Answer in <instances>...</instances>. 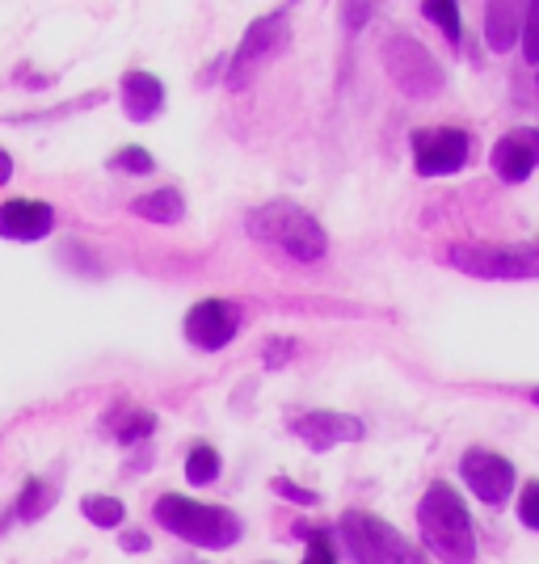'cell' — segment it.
<instances>
[{
	"label": "cell",
	"mask_w": 539,
	"mask_h": 564,
	"mask_svg": "<svg viewBox=\"0 0 539 564\" xmlns=\"http://www.w3.org/2000/svg\"><path fill=\"white\" fill-rule=\"evenodd\" d=\"M9 177H13V156H9L4 148H0V186H4Z\"/></svg>",
	"instance_id": "f546056e"
},
{
	"label": "cell",
	"mask_w": 539,
	"mask_h": 564,
	"mask_svg": "<svg viewBox=\"0 0 539 564\" xmlns=\"http://www.w3.org/2000/svg\"><path fill=\"white\" fill-rule=\"evenodd\" d=\"M536 72H539V68H536ZM536 80H539V76H536Z\"/></svg>",
	"instance_id": "1f68e13d"
},
{
	"label": "cell",
	"mask_w": 539,
	"mask_h": 564,
	"mask_svg": "<svg viewBox=\"0 0 539 564\" xmlns=\"http://www.w3.org/2000/svg\"><path fill=\"white\" fill-rule=\"evenodd\" d=\"M118 97H122V110L131 122H152L164 110V85L152 72H127Z\"/></svg>",
	"instance_id": "5bb4252c"
},
{
	"label": "cell",
	"mask_w": 539,
	"mask_h": 564,
	"mask_svg": "<svg viewBox=\"0 0 539 564\" xmlns=\"http://www.w3.org/2000/svg\"><path fill=\"white\" fill-rule=\"evenodd\" d=\"M122 552H148V535L143 531H127L122 535Z\"/></svg>",
	"instance_id": "83f0119b"
},
{
	"label": "cell",
	"mask_w": 539,
	"mask_h": 564,
	"mask_svg": "<svg viewBox=\"0 0 539 564\" xmlns=\"http://www.w3.org/2000/svg\"><path fill=\"white\" fill-rule=\"evenodd\" d=\"M287 43H291V22H287L282 9L270 13V18H258V22L245 30L233 64H228V85H233V89H245L270 59H279L282 51H287Z\"/></svg>",
	"instance_id": "8992f818"
},
{
	"label": "cell",
	"mask_w": 539,
	"mask_h": 564,
	"mask_svg": "<svg viewBox=\"0 0 539 564\" xmlns=\"http://www.w3.org/2000/svg\"><path fill=\"white\" fill-rule=\"evenodd\" d=\"M493 169H497V177L502 182H527L531 173L539 169V131L536 127H515V131H506L502 140L493 143Z\"/></svg>",
	"instance_id": "8fae6325"
},
{
	"label": "cell",
	"mask_w": 539,
	"mask_h": 564,
	"mask_svg": "<svg viewBox=\"0 0 539 564\" xmlns=\"http://www.w3.org/2000/svg\"><path fill=\"white\" fill-rule=\"evenodd\" d=\"M291 430L304 438V447L312 451H333L342 447V443H358L367 430L358 417L351 413H333V409H316V413H304V417H295Z\"/></svg>",
	"instance_id": "7c38bea8"
},
{
	"label": "cell",
	"mask_w": 539,
	"mask_h": 564,
	"mask_svg": "<svg viewBox=\"0 0 539 564\" xmlns=\"http://www.w3.org/2000/svg\"><path fill=\"white\" fill-rule=\"evenodd\" d=\"M384 64H388V76H392L409 97L443 94V68H439V59H434L418 39H409V34L388 39Z\"/></svg>",
	"instance_id": "52a82bcc"
},
{
	"label": "cell",
	"mask_w": 539,
	"mask_h": 564,
	"mask_svg": "<svg viewBox=\"0 0 539 564\" xmlns=\"http://www.w3.org/2000/svg\"><path fill=\"white\" fill-rule=\"evenodd\" d=\"M472 140L460 127H425L413 131V169L422 177H446L468 165Z\"/></svg>",
	"instance_id": "ba28073f"
},
{
	"label": "cell",
	"mask_w": 539,
	"mask_h": 564,
	"mask_svg": "<svg viewBox=\"0 0 539 564\" xmlns=\"http://www.w3.org/2000/svg\"><path fill=\"white\" fill-rule=\"evenodd\" d=\"M518 522L539 531V480H527L522 485V497H518Z\"/></svg>",
	"instance_id": "cb8c5ba5"
},
{
	"label": "cell",
	"mask_w": 539,
	"mask_h": 564,
	"mask_svg": "<svg viewBox=\"0 0 539 564\" xmlns=\"http://www.w3.org/2000/svg\"><path fill=\"white\" fill-rule=\"evenodd\" d=\"M418 527H422V543L439 564H472L476 561V531L464 497L451 485H430L418 506Z\"/></svg>",
	"instance_id": "6da1fadb"
},
{
	"label": "cell",
	"mask_w": 539,
	"mask_h": 564,
	"mask_svg": "<svg viewBox=\"0 0 539 564\" xmlns=\"http://www.w3.org/2000/svg\"><path fill=\"white\" fill-rule=\"evenodd\" d=\"M110 430H115V438L122 447H131V443H140V438H148L157 430V417L148 409H118L115 417H110Z\"/></svg>",
	"instance_id": "e0dca14e"
},
{
	"label": "cell",
	"mask_w": 539,
	"mask_h": 564,
	"mask_svg": "<svg viewBox=\"0 0 539 564\" xmlns=\"http://www.w3.org/2000/svg\"><path fill=\"white\" fill-rule=\"evenodd\" d=\"M51 506H55V485L51 480H30L22 489V497H18V510L13 514L22 518V522H39Z\"/></svg>",
	"instance_id": "ac0fdd59"
},
{
	"label": "cell",
	"mask_w": 539,
	"mask_h": 564,
	"mask_svg": "<svg viewBox=\"0 0 539 564\" xmlns=\"http://www.w3.org/2000/svg\"><path fill=\"white\" fill-rule=\"evenodd\" d=\"M291 354H295V341L279 337V341H270V350H266V362H270V367H282V362H287Z\"/></svg>",
	"instance_id": "4316f807"
},
{
	"label": "cell",
	"mask_w": 539,
	"mask_h": 564,
	"mask_svg": "<svg viewBox=\"0 0 539 564\" xmlns=\"http://www.w3.org/2000/svg\"><path fill=\"white\" fill-rule=\"evenodd\" d=\"M304 564H337V552H333V540L328 531H308V556Z\"/></svg>",
	"instance_id": "d4e9b609"
},
{
	"label": "cell",
	"mask_w": 539,
	"mask_h": 564,
	"mask_svg": "<svg viewBox=\"0 0 539 564\" xmlns=\"http://www.w3.org/2000/svg\"><path fill=\"white\" fill-rule=\"evenodd\" d=\"M422 13H425V22H434L443 30L446 43H460L464 25H460V9H455L451 0H430V4H422Z\"/></svg>",
	"instance_id": "44dd1931"
},
{
	"label": "cell",
	"mask_w": 539,
	"mask_h": 564,
	"mask_svg": "<svg viewBox=\"0 0 539 564\" xmlns=\"http://www.w3.org/2000/svg\"><path fill=\"white\" fill-rule=\"evenodd\" d=\"M245 325V312L233 300H203L186 312V341L198 350H224Z\"/></svg>",
	"instance_id": "9c48e42d"
},
{
	"label": "cell",
	"mask_w": 539,
	"mask_h": 564,
	"mask_svg": "<svg viewBox=\"0 0 539 564\" xmlns=\"http://www.w3.org/2000/svg\"><path fill=\"white\" fill-rule=\"evenodd\" d=\"M337 540L354 564H430L422 547H413L392 522L367 510H346L337 522Z\"/></svg>",
	"instance_id": "3957f363"
},
{
	"label": "cell",
	"mask_w": 539,
	"mask_h": 564,
	"mask_svg": "<svg viewBox=\"0 0 539 564\" xmlns=\"http://www.w3.org/2000/svg\"><path fill=\"white\" fill-rule=\"evenodd\" d=\"M531 400H536V404H539V388H536V392H531Z\"/></svg>",
	"instance_id": "4dcf8cb0"
},
{
	"label": "cell",
	"mask_w": 539,
	"mask_h": 564,
	"mask_svg": "<svg viewBox=\"0 0 539 564\" xmlns=\"http://www.w3.org/2000/svg\"><path fill=\"white\" fill-rule=\"evenodd\" d=\"M446 261L472 279L527 282L539 279V245H455Z\"/></svg>",
	"instance_id": "5b68a950"
},
{
	"label": "cell",
	"mask_w": 539,
	"mask_h": 564,
	"mask_svg": "<svg viewBox=\"0 0 539 564\" xmlns=\"http://www.w3.org/2000/svg\"><path fill=\"white\" fill-rule=\"evenodd\" d=\"M131 212L148 219V224H177L182 215H186V198L177 194V189H152V194H140L136 203H131Z\"/></svg>",
	"instance_id": "2e32d148"
},
{
	"label": "cell",
	"mask_w": 539,
	"mask_h": 564,
	"mask_svg": "<svg viewBox=\"0 0 539 564\" xmlns=\"http://www.w3.org/2000/svg\"><path fill=\"white\" fill-rule=\"evenodd\" d=\"M55 228V212L51 203H39V198H13L0 207V236L4 240H43Z\"/></svg>",
	"instance_id": "4fadbf2b"
},
{
	"label": "cell",
	"mask_w": 539,
	"mask_h": 564,
	"mask_svg": "<svg viewBox=\"0 0 539 564\" xmlns=\"http://www.w3.org/2000/svg\"><path fill=\"white\" fill-rule=\"evenodd\" d=\"M110 169H115V173H152V169H157V161H152L143 148H136V143H131V148H118L115 156H110Z\"/></svg>",
	"instance_id": "7402d4cb"
},
{
	"label": "cell",
	"mask_w": 539,
	"mask_h": 564,
	"mask_svg": "<svg viewBox=\"0 0 539 564\" xmlns=\"http://www.w3.org/2000/svg\"><path fill=\"white\" fill-rule=\"evenodd\" d=\"M522 13L527 4H489L485 9V43L489 51H510L522 39Z\"/></svg>",
	"instance_id": "9a60e30c"
},
{
	"label": "cell",
	"mask_w": 539,
	"mask_h": 564,
	"mask_svg": "<svg viewBox=\"0 0 539 564\" xmlns=\"http://www.w3.org/2000/svg\"><path fill=\"white\" fill-rule=\"evenodd\" d=\"M80 510H85V518H89V522H94V527H106V531H110V527H118V522H122V514H127V506H122V501H118V497H85V501H80Z\"/></svg>",
	"instance_id": "ffe728a7"
},
{
	"label": "cell",
	"mask_w": 539,
	"mask_h": 564,
	"mask_svg": "<svg viewBox=\"0 0 539 564\" xmlns=\"http://www.w3.org/2000/svg\"><path fill=\"white\" fill-rule=\"evenodd\" d=\"M186 480H190V485H215V480H219V451L207 447V443L190 447V455H186Z\"/></svg>",
	"instance_id": "d6986e66"
},
{
	"label": "cell",
	"mask_w": 539,
	"mask_h": 564,
	"mask_svg": "<svg viewBox=\"0 0 539 564\" xmlns=\"http://www.w3.org/2000/svg\"><path fill=\"white\" fill-rule=\"evenodd\" d=\"M460 476H464V485L472 489V497H481L485 506H502L506 497L515 494V480H518L515 464L502 459V455H493V451H485V447L464 451Z\"/></svg>",
	"instance_id": "30bf717a"
},
{
	"label": "cell",
	"mask_w": 539,
	"mask_h": 564,
	"mask_svg": "<svg viewBox=\"0 0 539 564\" xmlns=\"http://www.w3.org/2000/svg\"><path fill=\"white\" fill-rule=\"evenodd\" d=\"M274 494H282L287 501H295V506H316V501H321V497L312 494V489H300V485H291L287 476H279V480H274Z\"/></svg>",
	"instance_id": "484cf974"
},
{
	"label": "cell",
	"mask_w": 539,
	"mask_h": 564,
	"mask_svg": "<svg viewBox=\"0 0 539 564\" xmlns=\"http://www.w3.org/2000/svg\"><path fill=\"white\" fill-rule=\"evenodd\" d=\"M152 514L161 522L169 535L194 543V547H233L245 535V522L224 510V506H203V501H190L182 494H164L157 497Z\"/></svg>",
	"instance_id": "7a4b0ae2"
},
{
	"label": "cell",
	"mask_w": 539,
	"mask_h": 564,
	"mask_svg": "<svg viewBox=\"0 0 539 564\" xmlns=\"http://www.w3.org/2000/svg\"><path fill=\"white\" fill-rule=\"evenodd\" d=\"M522 55H527V64L539 68V4H527V13H522Z\"/></svg>",
	"instance_id": "603a6c76"
},
{
	"label": "cell",
	"mask_w": 539,
	"mask_h": 564,
	"mask_svg": "<svg viewBox=\"0 0 539 564\" xmlns=\"http://www.w3.org/2000/svg\"><path fill=\"white\" fill-rule=\"evenodd\" d=\"M249 236L261 245H279L295 261H321L328 249L325 228L295 203H266L249 215Z\"/></svg>",
	"instance_id": "277c9868"
},
{
	"label": "cell",
	"mask_w": 539,
	"mask_h": 564,
	"mask_svg": "<svg viewBox=\"0 0 539 564\" xmlns=\"http://www.w3.org/2000/svg\"><path fill=\"white\" fill-rule=\"evenodd\" d=\"M367 18H371V9H367V4H346V22L351 25H363Z\"/></svg>",
	"instance_id": "f1b7e54d"
}]
</instances>
